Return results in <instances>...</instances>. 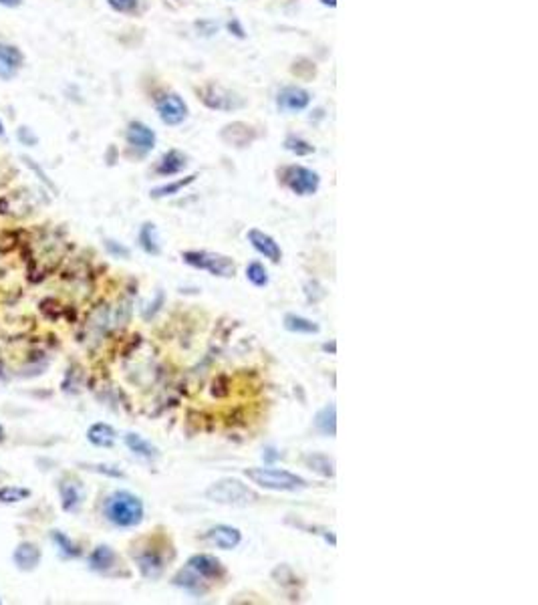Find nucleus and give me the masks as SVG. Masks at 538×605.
Instances as JSON below:
<instances>
[{
	"instance_id": "f257e3e1",
	"label": "nucleus",
	"mask_w": 538,
	"mask_h": 605,
	"mask_svg": "<svg viewBox=\"0 0 538 605\" xmlns=\"http://www.w3.org/2000/svg\"><path fill=\"white\" fill-rule=\"evenodd\" d=\"M143 502L129 490H115L103 502L105 518L120 529H134L143 521Z\"/></svg>"
},
{
	"instance_id": "f03ea898",
	"label": "nucleus",
	"mask_w": 538,
	"mask_h": 605,
	"mask_svg": "<svg viewBox=\"0 0 538 605\" xmlns=\"http://www.w3.org/2000/svg\"><path fill=\"white\" fill-rule=\"evenodd\" d=\"M244 476L260 488L276 490V492H297L307 488V480L297 474L281 469H246Z\"/></svg>"
},
{
	"instance_id": "7ed1b4c3",
	"label": "nucleus",
	"mask_w": 538,
	"mask_h": 605,
	"mask_svg": "<svg viewBox=\"0 0 538 605\" xmlns=\"http://www.w3.org/2000/svg\"><path fill=\"white\" fill-rule=\"evenodd\" d=\"M206 499L218 504H232V507H246L258 500V492H255L248 484H242L236 478H222L218 483L210 484L206 490Z\"/></svg>"
},
{
	"instance_id": "20e7f679",
	"label": "nucleus",
	"mask_w": 538,
	"mask_h": 605,
	"mask_svg": "<svg viewBox=\"0 0 538 605\" xmlns=\"http://www.w3.org/2000/svg\"><path fill=\"white\" fill-rule=\"evenodd\" d=\"M181 260L194 269L210 272L212 276L220 279H232L236 274V265L234 260L226 255L218 253H208V250H186L181 253Z\"/></svg>"
},
{
	"instance_id": "39448f33",
	"label": "nucleus",
	"mask_w": 538,
	"mask_h": 605,
	"mask_svg": "<svg viewBox=\"0 0 538 605\" xmlns=\"http://www.w3.org/2000/svg\"><path fill=\"white\" fill-rule=\"evenodd\" d=\"M283 182L286 188L299 196H313L321 186L319 174L302 166H290L283 172Z\"/></svg>"
},
{
	"instance_id": "423d86ee",
	"label": "nucleus",
	"mask_w": 538,
	"mask_h": 605,
	"mask_svg": "<svg viewBox=\"0 0 538 605\" xmlns=\"http://www.w3.org/2000/svg\"><path fill=\"white\" fill-rule=\"evenodd\" d=\"M194 573H198L204 581H208L210 585L214 581H220L226 577V569L224 565L220 563V559H216L214 555H206V553H200V555H194L190 557L188 563H186Z\"/></svg>"
},
{
	"instance_id": "0eeeda50",
	"label": "nucleus",
	"mask_w": 538,
	"mask_h": 605,
	"mask_svg": "<svg viewBox=\"0 0 538 605\" xmlns=\"http://www.w3.org/2000/svg\"><path fill=\"white\" fill-rule=\"evenodd\" d=\"M202 101L212 109H220V111H232L244 106V101L236 93L218 87V85H208L206 89H202Z\"/></svg>"
},
{
	"instance_id": "6e6552de",
	"label": "nucleus",
	"mask_w": 538,
	"mask_h": 605,
	"mask_svg": "<svg viewBox=\"0 0 538 605\" xmlns=\"http://www.w3.org/2000/svg\"><path fill=\"white\" fill-rule=\"evenodd\" d=\"M127 144L129 148L135 150L139 155H146L155 148V134L153 129L148 127L141 121H132L127 127Z\"/></svg>"
},
{
	"instance_id": "1a4fd4ad",
	"label": "nucleus",
	"mask_w": 538,
	"mask_h": 605,
	"mask_svg": "<svg viewBox=\"0 0 538 605\" xmlns=\"http://www.w3.org/2000/svg\"><path fill=\"white\" fill-rule=\"evenodd\" d=\"M158 113L164 121L165 125H179L181 121L188 117V106L184 103V99L176 95V93H169L165 95L164 99L158 101Z\"/></svg>"
},
{
	"instance_id": "9d476101",
	"label": "nucleus",
	"mask_w": 538,
	"mask_h": 605,
	"mask_svg": "<svg viewBox=\"0 0 538 605\" xmlns=\"http://www.w3.org/2000/svg\"><path fill=\"white\" fill-rule=\"evenodd\" d=\"M246 238H248V242L252 244V248H255L258 255H262L264 258H269L270 262H274V265H276V262H281V258H283V250H281L278 242L274 241L270 234L262 232V230H258V228H252V230H248Z\"/></svg>"
},
{
	"instance_id": "9b49d317",
	"label": "nucleus",
	"mask_w": 538,
	"mask_h": 605,
	"mask_svg": "<svg viewBox=\"0 0 538 605\" xmlns=\"http://www.w3.org/2000/svg\"><path fill=\"white\" fill-rule=\"evenodd\" d=\"M23 63H25V57L15 45L0 43V79L11 81L13 77H16Z\"/></svg>"
},
{
	"instance_id": "f8f14e48",
	"label": "nucleus",
	"mask_w": 538,
	"mask_h": 605,
	"mask_svg": "<svg viewBox=\"0 0 538 605\" xmlns=\"http://www.w3.org/2000/svg\"><path fill=\"white\" fill-rule=\"evenodd\" d=\"M208 541L212 544H216L218 549H224V551H230V549H236L240 543H242V533H240L236 527H230V525H216L208 530Z\"/></svg>"
},
{
	"instance_id": "ddd939ff",
	"label": "nucleus",
	"mask_w": 538,
	"mask_h": 605,
	"mask_svg": "<svg viewBox=\"0 0 538 605\" xmlns=\"http://www.w3.org/2000/svg\"><path fill=\"white\" fill-rule=\"evenodd\" d=\"M276 103L283 111H302L311 103V95H309V91L300 89V87H284L278 93Z\"/></svg>"
},
{
	"instance_id": "4468645a",
	"label": "nucleus",
	"mask_w": 538,
	"mask_h": 605,
	"mask_svg": "<svg viewBox=\"0 0 538 605\" xmlns=\"http://www.w3.org/2000/svg\"><path fill=\"white\" fill-rule=\"evenodd\" d=\"M174 585L181 587L184 591L192 593V595H206L210 591V583L204 581L198 573H194L188 565L184 569H179L178 575L174 577Z\"/></svg>"
},
{
	"instance_id": "2eb2a0df",
	"label": "nucleus",
	"mask_w": 538,
	"mask_h": 605,
	"mask_svg": "<svg viewBox=\"0 0 538 605\" xmlns=\"http://www.w3.org/2000/svg\"><path fill=\"white\" fill-rule=\"evenodd\" d=\"M41 557H43V555H41V549L34 543H29V541L16 544L15 553H13V561H15V565L20 571H32V569H37L39 563H41Z\"/></svg>"
},
{
	"instance_id": "dca6fc26",
	"label": "nucleus",
	"mask_w": 538,
	"mask_h": 605,
	"mask_svg": "<svg viewBox=\"0 0 538 605\" xmlns=\"http://www.w3.org/2000/svg\"><path fill=\"white\" fill-rule=\"evenodd\" d=\"M117 561H120V557H117V553L111 547L99 544V547L93 549V553L89 555V569L91 571H97V573H107V571H111L117 565Z\"/></svg>"
},
{
	"instance_id": "f3484780",
	"label": "nucleus",
	"mask_w": 538,
	"mask_h": 605,
	"mask_svg": "<svg viewBox=\"0 0 538 605\" xmlns=\"http://www.w3.org/2000/svg\"><path fill=\"white\" fill-rule=\"evenodd\" d=\"M164 557L160 553H155V551H143V553L137 555V567H139L141 575L148 577V579H158L160 575L164 573Z\"/></svg>"
},
{
	"instance_id": "a211bd4d",
	"label": "nucleus",
	"mask_w": 538,
	"mask_h": 605,
	"mask_svg": "<svg viewBox=\"0 0 538 605\" xmlns=\"http://www.w3.org/2000/svg\"><path fill=\"white\" fill-rule=\"evenodd\" d=\"M60 492V507L63 511L67 513H75L77 509L81 507L83 502V488L79 486V483H73V480H63L59 486Z\"/></svg>"
},
{
	"instance_id": "6ab92c4d",
	"label": "nucleus",
	"mask_w": 538,
	"mask_h": 605,
	"mask_svg": "<svg viewBox=\"0 0 538 605\" xmlns=\"http://www.w3.org/2000/svg\"><path fill=\"white\" fill-rule=\"evenodd\" d=\"M87 440L97 448H111L115 444V440H117V432L109 424L97 422L87 430Z\"/></svg>"
},
{
	"instance_id": "aec40b11",
	"label": "nucleus",
	"mask_w": 538,
	"mask_h": 605,
	"mask_svg": "<svg viewBox=\"0 0 538 605\" xmlns=\"http://www.w3.org/2000/svg\"><path fill=\"white\" fill-rule=\"evenodd\" d=\"M125 444H127V448H129L135 456H139V458H146V460L160 458V450L151 444L150 440H146L143 436L135 434V432H127V434H125Z\"/></svg>"
},
{
	"instance_id": "412c9836",
	"label": "nucleus",
	"mask_w": 538,
	"mask_h": 605,
	"mask_svg": "<svg viewBox=\"0 0 538 605\" xmlns=\"http://www.w3.org/2000/svg\"><path fill=\"white\" fill-rule=\"evenodd\" d=\"M314 428L323 434V436H329V438H335L337 434V408L335 404H329L325 408H321L314 416Z\"/></svg>"
},
{
	"instance_id": "4be33fe9",
	"label": "nucleus",
	"mask_w": 538,
	"mask_h": 605,
	"mask_svg": "<svg viewBox=\"0 0 538 605\" xmlns=\"http://www.w3.org/2000/svg\"><path fill=\"white\" fill-rule=\"evenodd\" d=\"M186 166H188V158H186L181 151L172 150L167 151L164 158L160 160L155 172H158L160 176H174V174H179Z\"/></svg>"
},
{
	"instance_id": "5701e85b",
	"label": "nucleus",
	"mask_w": 538,
	"mask_h": 605,
	"mask_svg": "<svg viewBox=\"0 0 538 605\" xmlns=\"http://www.w3.org/2000/svg\"><path fill=\"white\" fill-rule=\"evenodd\" d=\"M283 325L286 331L300 333V335H316L321 331V327L314 321L302 317V315H297V313H286Z\"/></svg>"
},
{
	"instance_id": "b1692460",
	"label": "nucleus",
	"mask_w": 538,
	"mask_h": 605,
	"mask_svg": "<svg viewBox=\"0 0 538 605\" xmlns=\"http://www.w3.org/2000/svg\"><path fill=\"white\" fill-rule=\"evenodd\" d=\"M139 246L151 255V257H158L162 253V244H160V234H158V228L153 222H146L141 230H139Z\"/></svg>"
},
{
	"instance_id": "393cba45",
	"label": "nucleus",
	"mask_w": 538,
	"mask_h": 605,
	"mask_svg": "<svg viewBox=\"0 0 538 605\" xmlns=\"http://www.w3.org/2000/svg\"><path fill=\"white\" fill-rule=\"evenodd\" d=\"M305 462L311 466V470L319 472L321 476H327V478L335 476V462L331 460L329 456H325V454H313V456H307V460H305Z\"/></svg>"
},
{
	"instance_id": "a878e982",
	"label": "nucleus",
	"mask_w": 538,
	"mask_h": 605,
	"mask_svg": "<svg viewBox=\"0 0 538 605\" xmlns=\"http://www.w3.org/2000/svg\"><path fill=\"white\" fill-rule=\"evenodd\" d=\"M30 497L29 488L25 486H0V502L2 504H16Z\"/></svg>"
},
{
	"instance_id": "bb28decb",
	"label": "nucleus",
	"mask_w": 538,
	"mask_h": 605,
	"mask_svg": "<svg viewBox=\"0 0 538 605\" xmlns=\"http://www.w3.org/2000/svg\"><path fill=\"white\" fill-rule=\"evenodd\" d=\"M53 541H55V544H57V549H59L60 553L65 555V557H79L83 551H81V547L77 543H73L65 533H60V530H53Z\"/></svg>"
},
{
	"instance_id": "cd10ccee",
	"label": "nucleus",
	"mask_w": 538,
	"mask_h": 605,
	"mask_svg": "<svg viewBox=\"0 0 538 605\" xmlns=\"http://www.w3.org/2000/svg\"><path fill=\"white\" fill-rule=\"evenodd\" d=\"M246 279H248L255 287H267V285H269V271L264 269L262 262L255 260V262H250V265L246 267Z\"/></svg>"
},
{
	"instance_id": "c85d7f7f",
	"label": "nucleus",
	"mask_w": 538,
	"mask_h": 605,
	"mask_svg": "<svg viewBox=\"0 0 538 605\" xmlns=\"http://www.w3.org/2000/svg\"><path fill=\"white\" fill-rule=\"evenodd\" d=\"M194 180H196V176H188L186 180L172 182V184H165V186H160V188H153V190H151V198L174 196V194H178L181 188L190 186V184H192Z\"/></svg>"
},
{
	"instance_id": "c756f323",
	"label": "nucleus",
	"mask_w": 538,
	"mask_h": 605,
	"mask_svg": "<svg viewBox=\"0 0 538 605\" xmlns=\"http://www.w3.org/2000/svg\"><path fill=\"white\" fill-rule=\"evenodd\" d=\"M284 148H286L288 151H293V153H297V155H309V153H313L314 151L313 146H309L307 141H302V139H299V137H295V136L286 137Z\"/></svg>"
},
{
	"instance_id": "7c9ffc66",
	"label": "nucleus",
	"mask_w": 538,
	"mask_h": 605,
	"mask_svg": "<svg viewBox=\"0 0 538 605\" xmlns=\"http://www.w3.org/2000/svg\"><path fill=\"white\" fill-rule=\"evenodd\" d=\"M83 469L91 470V472H99V474H107L111 478H123L125 474L115 466H107V464H83Z\"/></svg>"
},
{
	"instance_id": "2f4dec72",
	"label": "nucleus",
	"mask_w": 538,
	"mask_h": 605,
	"mask_svg": "<svg viewBox=\"0 0 538 605\" xmlns=\"http://www.w3.org/2000/svg\"><path fill=\"white\" fill-rule=\"evenodd\" d=\"M107 2H109V6H111L113 11L129 15V13H134L135 8H137V2H139V0H107Z\"/></svg>"
},
{
	"instance_id": "473e14b6",
	"label": "nucleus",
	"mask_w": 538,
	"mask_h": 605,
	"mask_svg": "<svg viewBox=\"0 0 538 605\" xmlns=\"http://www.w3.org/2000/svg\"><path fill=\"white\" fill-rule=\"evenodd\" d=\"M105 248H107V250H109V255H113V257H121V258L129 257V248L121 246L120 242L105 241Z\"/></svg>"
},
{
	"instance_id": "72a5a7b5",
	"label": "nucleus",
	"mask_w": 538,
	"mask_h": 605,
	"mask_svg": "<svg viewBox=\"0 0 538 605\" xmlns=\"http://www.w3.org/2000/svg\"><path fill=\"white\" fill-rule=\"evenodd\" d=\"M18 139H20L25 146H32V144H37V141H39L37 136L29 134V127H20V129H18Z\"/></svg>"
},
{
	"instance_id": "f704fd0d",
	"label": "nucleus",
	"mask_w": 538,
	"mask_h": 605,
	"mask_svg": "<svg viewBox=\"0 0 538 605\" xmlns=\"http://www.w3.org/2000/svg\"><path fill=\"white\" fill-rule=\"evenodd\" d=\"M0 4H4V6H11V8H15V6H18V4H20V0H0Z\"/></svg>"
},
{
	"instance_id": "c9c22d12",
	"label": "nucleus",
	"mask_w": 538,
	"mask_h": 605,
	"mask_svg": "<svg viewBox=\"0 0 538 605\" xmlns=\"http://www.w3.org/2000/svg\"><path fill=\"white\" fill-rule=\"evenodd\" d=\"M323 349H325V351H329V349H331V351L335 353V341H333L331 345H329V343H327V345H323Z\"/></svg>"
},
{
	"instance_id": "e433bc0d",
	"label": "nucleus",
	"mask_w": 538,
	"mask_h": 605,
	"mask_svg": "<svg viewBox=\"0 0 538 605\" xmlns=\"http://www.w3.org/2000/svg\"><path fill=\"white\" fill-rule=\"evenodd\" d=\"M323 4H329V6H335V4H337V0H323Z\"/></svg>"
},
{
	"instance_id": "4c0bfd02",
	"label": "nucleus",
	"mask_w": 538,
	"mask_h": 605,
	"mask_svg": "<svg viewBox=\"0 0 538 605\" xmlns=\"http://www.w3.org/2000/svg\"><path fill=\"white\" fill-rule=\"evenodd\" d=\"M0 137H4V123L0 120Z\"/></svg>"
},
{
	"instance_id": "58836bf2",
	"label": "nucleus",
	"mask_w": 538,
	"mask_h": 605,
	"mask_svg": "<svg viewBox=\"0 0 538 605\" xmlns=\"http://www.w3.org/2000/svg\"><path fill=\"white\" fill-rule=\"evenodd\" d=\"M4 440V428H2V424H0V442Z\"/></svg>"
},
{
	"instance_id": "ea45409f",
	"label": "nucleus",
	"mask_w": 538,
	"mask_h": 605,
	"mask_svg": "<svg viewBox=\"0 0 538 605\" xmlns=\"http://www.w3.org/2000/svg\"><path fill=\"white\" fill-rule=\"evenodd\" d=\"M0 604H2V599H0Z\"/></svg>"
}]
</instances>
